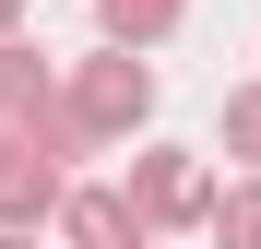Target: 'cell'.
<instances>
[{"mask_svg":"<svg viewBox=\"0 0 261 249\" xmlns=\"http://www.w3.org/2000/svg\"><path fill=\"white\" fill-rule=\"evenodd\" d=\"M0 249H36V237H24V226H0Z\"/></svg>","mask_w":261,"mask_h":249,"instance_id":"9","label":"cell"},{"mask_svg":"<svg viewBox=\"0 0 261 249\" xmlns=\"http://www.w3.org/2000/svg\"><path fill=\"white\" fill-rule=\"evenodd\" d=\"M130 214H143V237H190L202 214H214V166L202 154H178V143H154V154H130Z\"/></svg>","mask_w":261,"mask_h":249,"instance_id":"2","label":"cell"},{"mask_svg":"<svg viewBox=\"0 0 261 249\" xmlns=\"http://www.w3.org/2000/svg\"><path fill=\"white\" fill-rule=\"evenodd\" d=\"M178 12H190V0H95V36H107V48H166Z\"/></svg>","mask_w":261,"mask_h":249,"instance_id":"6","label":"cell"},{"mask_svg":"<svg viewBox=\"0 0 261 249\" xmlns=\"http://www.w3.org/2000/svg\"><path fill=\"white\" fill-rule=\"evenodd\" d=\"M226 154L261 178V83H238V95H226Z\"/></svg>","mask_w":261,"mask_h":249,"instance_id":"8","label":"cell"},{"mask_svg":"<svg viewBox=\"0 0 261 249\" xmlns=\"http://www.w3.org/2000/svg\"><path fill=\"white\" fill-rule=\"evenodd\" d=\"M143 249H166V237H143Z\"/></svg>","mask_w":261,"mask_h":249,"instance_id":"11","label":"cell"},{"mask_svg":"<svg viewBox=\"0 0 261 249\" xmlns=\"http://www.w3.org/2000/svg\"><path fill=\"white\" fill-rule=\"evenodd\" d=\"M60 190H71V178H60V154H48V143L0 131V226H24V237H36V226L60 214Z\"/></svg>","mask_w":261,"mask_h":249,"instance_id":"3","label":"cell"},{"mask_svg":"<svg viewBox=\"0 0 261 249\" xmlns=\"http://www.w3.org/2000/svg\"><path fill=\"white\" fill-rule=\"evenodd\" d=\"M48 95H60V83H48V60H36L24 36H0V131H24Z\"/></svg>","mask_w":261,"mask_h":249,"instance_id":"5","label":"cell"},{"mask_svg":"<svg viewBox=\"0 0 261 249\" xmlns=\"http://www.w3.org/2000/svg\"><path fill=\"white\" fill-rule=\"evenodd\" d=\"M60 249H143V214H130V190H60Z\"/></svg>","mask_w":261,"mask_h":249,"instance_id":"4","label":"cell"},{"mask_svg":"<svg viewBox=\"0 0 261 249\" xmlns=\"http://www.w3.org/2000/svg\"><path fill=\"white\" fill-rule=\"evenodd\" d=\"M12 12H24V0H0V36H12Z\"/></svg>","mask_w":261,"mask_h":249,"instance_id":"10","label":"cell"},{"mask_svg":"<svg viewBox=\"0 0 261 249\" xmlns=\"http://www.w3.org/2000/svg\"><path fill=\"white\" fill-rule=\"evenodd\" d=\"M202 237H226V249H261V178H214V214H202Z\"/></svg>","mask_w":261,"mask_h":249,"instance_id":"7","label":"cell"},{"mask_svg":"<svg viewBox=\"0 0 261 249\" xmlns=\"http://www.w3.org/2000/svg\"><path fill=\"white\" fill-rule=\"evenodd\" d=\"M60 107H71L83 143H130V131L154 119V71H143V48H95V60H71Z\"/></svg>","mask_w":261,"mask_h":249,"instance_id":"1","label":"cell"}]
</instances>
